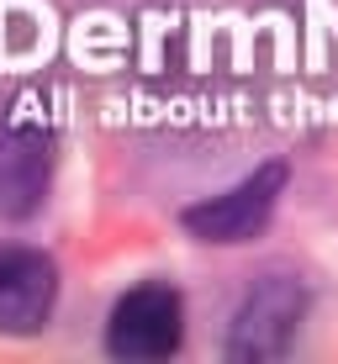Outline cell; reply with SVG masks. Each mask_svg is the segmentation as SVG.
I'll return each instance as SVG.
<instances>
[{
    "instance_id": "obj_1",
    "label": "cell",
    "mask_w": 338,
    "mask_h": 364,
    "mask_svg": "<svg viewBox=\"0 0 338 364\" xmlns=\"http://www.w3.org/2000/svg\"><path fill=\"white\" fill-rule=\"evenodd\" d=\"M180 343H185V301L174 285L148 280V285H132L127 296H117V306L106 317L111 359L159 364V359L180 354Z\"/></svg>"
},
{
    "instance_id": "obj_2",
    "label": "cell",
    "mask_w": 338,
    "mask_h": 364,
    "mask_svg": "<svg viewBox=\"0 0 338 364\" xmlns=\"http://www.w3.org/2000/svg\"><path fill=\"white\" fill-rule=\"evenodd\" d=\"M285 180H291V169L275 159V164H259L254 174H243L238 185H228L222 196H206L196 200V206L180 211V228L191 237H201V243H248V237H259L270 228L275 206H280L285 196Z\"/></svg>"
},
{
    "instance_id": "obj_3",
    "label": "cell",
    "mask_w": 338,
    "mask_h": 364,
    "mask_svg": "<svg viewBox=\"0 0 338 364\" xmlns=\"http://www.w3.org/2000/svg\"><path fill=\"white\" fill-rule=\"evenodd\" d=\"M302 317H307V285L296 274H265L233 311L228 359H238V364L280 359L302 333Z\"/></svg>"
},
{
    "instance_id": "obj_4",
    "label": "cell",
    "mask_w": 338,
    "mask_h": 364,
    "mask_svg": "<svg viewBox=\"0 0 338 364\" xmlns=\"http://www.w3.org/2000/svg\"><path fill=\"white\" fill-rule=\"evenodd\" d=\"M58 306V264L43 248L0 243V333L32 338Z\"/></svg>"
},
{
    "instance_id": "obj_5",
    "label": "cell",
    "mask_w": 338,
    "mask_h": 364,
    "mask_svg": "<svg viewBox=\"0 0 338 364\" xmlns=\"http://www.w3.org/2000/svg\"><path fill=\"white\" fill-rule=\"evenodd\" d=\"M48 174H53L48 127L11 117L0 127V217H32L48 196Z\"/></svg>"
}]
</instances>
